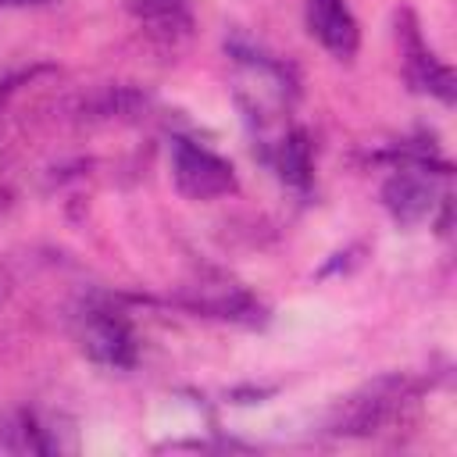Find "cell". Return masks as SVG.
I'll list each match as a JSON object with an SVG mask.
<instances>
[{
  "label": "cell",
  "mask_w": 457,
  "mask_h": 457,
  "mask_svg": "<svg viewBox=\"0 0 457 457\" xmlns=\"http://www.w3.org/2000/svg\"><path fill=\"white\" fill-rule=\"evenodd\" d=\"M4 96H7V86L0 89V118H4Z\"/></svg>",
  "instance_id": "9"
},
{
  "label": "cell",
  "mask_w": 457,
  "mask_h": 457,
  "mask_svg": "<svg viewBox=\"0 0 457 457\" xmlns=\"http://www.w3.org/2000/svg\"><path fill=\"white\" fill-rule=\"evenodd\" d=\"M171 175L179 193H186L189 200H214L228 189H236V175L232 164L221 161L218 154H211L207 146H196L189 139H175L171 146Z\"/></svg>",
  "instance_id": "1"
},
{
  "label": "cell",
  "mask_w": 457,
  "mask_h": 457,
  "mask_svg": "<svg viewBox=\"0 0 457 457\" xmlns=\"http://www.w3.org/2000/svg\"><path fill=\"white\" fill-rule=\"evenodd\" d=\"M400 400H403V378H378L339 407L336 432H346V436L375 432L400 407Z\"/></svg>",
  "instance_id": "2"
},
{
  "label": "cell",
  "mask_w": 457,
  "mask_h": 457,
  "mask_svg": "<svg viewBox=\"0 0 457 457\" xmlns=\"http://www.w3.org/2000/svg\"><path fill=\"white\" fill-rule=\"evenodd\" d=\"M382 200H386V207L393 211L396 221H407L411 225V221H421L428 214V207H432V186H428L425 175H418V168H403V171H396L386 182Z\"/></svg>",
  "instance_id": "5"
},
{
  "label": "cell",
  "mask_w": 457,
  "mask_h": 457,
  "mask_svg": "<svg viewBox=\"0 0 457 457\" xmlns=\"http://www.w3.org/2000/svg\"><path fill=\"white\" fill-rule=\"evenodd\" d=\"M278 171L282 179L303 186L307 182V171H311V157H307V139L303 136H289L282 146H278Z\"/></svg>",
  "instance_id": "8"
},
{
  "label": "cell",
  "mask_w": 457,
  "mask_h": 457,
  "mask_svg": "<svg viewBox=\"0 0 457 457\" xmlns=\"http://www.w3.org/2000/svg\"><path fill=\"white\" fill-rule=\"evenodd\" d=\"M129 11L157 36H179L189 29L186 0H129Z\"/></svg>",
  "instance_id": "7"
},
{
  "label": "cell",
  "mask_w": 457,
  "mask_h": 457,
  "mask_svg": "<svg viewBox=\"0 0 457 457\" xmlns=\"http://www.w3.org/2000/svg\"><path fill=\"white\" fill-rule=\"evenodd\" d=\"M82 350L100 361V364H111V368H129L132 357H136V343H132V332L121 318L107 314V311H93L86 314V325H82Z\"/></svg>",
  "instance_id": "3"
},
{
  "label": "cell",
  "mask_w": 457,
  "mask_h": 457,
  "mask_svg": "<svg viewBox=\"0 0 457 457\" xmlns=\"http://www.w3.org/2000/svg\"><path fill=\"white\" fill-rule=\"evenodd\" d=\"M403 32H407V71H411V82L418 89H428V93H436L439 100L450 104L453 100V75H450V68L432 61V54L421 46L414 29H403Z\"/></svg>",
  "instance_id": "6"
},
{
  "label": "cell",
  "mask_w": 457,
  "mask_h": 457,
  "mask_svg": "<svg viewBox=\"0 0 457 457\" xmlns=\"http://www.w3.org/2000/svg\"><path fill=\"white\" fill-rule=\"evenodd\" d=\"M307 29L336 57L357 54L361 36H357V21H353L346 0H307Z\"/></svg>",
  "instance_id": "4"
}]
</instances>
